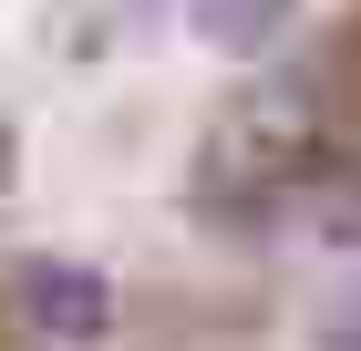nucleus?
<instances>
[{"label":"nucleus","mask_w":361,"mask_h":351,"mask_svg":"<svg viewBox=\"0 0 361 351\" xmlns=\"http://www.w3.org/2000/svg\"><path fill=\"white\" fill-rule=\"evenodd\" d=\"M155 11L166 0H52L42 42H52V62H114V52H135L155 31Z\"/></svg>","instance_id":"2"},{"label":"nucleus","mask_w":361,"mask_h":351,"mask_svg":"<svg viewBox=\"0 0 361 351\" xmlns=\"http://www.w3.org/2000/svg\"><path fill=\"white\" fill-rule=\"evenodd\" d=\"M11 176H21V135H11V114H0V196H11Z\"/></svg>","instance_id":"4"},{"label":"nucleus","mask_w":361,"mask_h":351,"mask_svg":"<svg viewBox=\"0 0 361 351\" xmlns=\"http://www.w3.org/2000/svg\"><path fill=\"white\" fill-rule=\"evenodd\" d=\"M320 351H361V321H331V331H320Z\"/></svg>","instance_id":"5"},{"label":"nucleus","mask_w":361,"mask_h":351,"mask_svg":"<svg viewBox=\"0 0 361 351\" xmlns=\"http://www.w3.org/2000/svg\"><path fill=\"white\" fill-rule=\"evenodd\" d=\"M300 11H310V0H176V21H186L207 52H227V62L279 52V42L300 31Z\"/></svg>","instance_id":"3"},{"label":"nucleus","mask_w":361,"mask_h":351,"mask_svg":"<svg viewBox=\"0 0 361 351\" xmlns=\"http://www.w3.org/2000/svg\"><path fill=\"white\" fill-rule=\"evenodd\" d=\"M11 299H21V321L42 331V341H73V351L114 331V279L83 269V258H21Z\"/></svg>","instance_id":"1"}]
</instances>
